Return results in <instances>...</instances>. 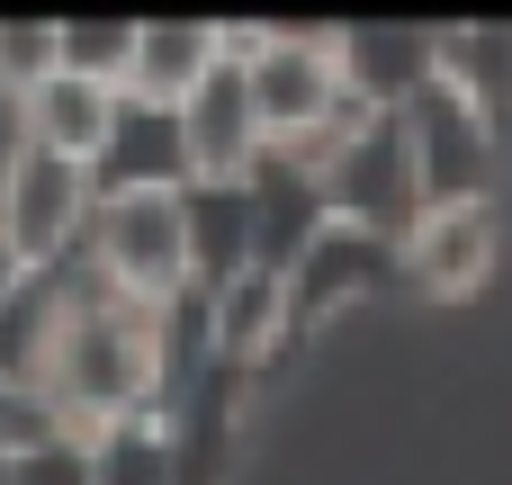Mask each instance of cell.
Masks as SVG:
<instances>
[{"label": "cell", "mask_w": 512, "mask_h": 485, "mask_svg": "<svg viewBox=\"0 0 512 485\" xmlns=\"http://www.w3.org/2000/svg\"><path fill=\"white\" fill-rule=\"evenodd\" d=\"M54 279V333L36 351V378H27V405L54 423V432H117V423H144L162 405V369H171V306H126L108 297L90 270H45Z\"/></svg>", "instance_id": "6da1fadb"}, {"label": "cell", "mask_w": 512, "mask_h": 485, "mask_svg": "<svg viewBox=\"0 0 512 485\" xmlns=\"http://www.w3.org/2000/svg\"><path fill=\"white\" fill-rule=\"evenodd\" d=\"M90 243L81 270L126 297V306H180L189 297V207L180 189H90V216H81Z\"/></svg>", "instance_id": "7a4b0ae2"}, {"label": "cell", "mask_w": 512, "mask_h": 485, "mask_svg": "<svg viewBox=\"0 0 512 485\" xmlns=\"http://www.w3.org/2000/svg\"><path fill=\"white\" fill-rule=\"evenodd\" d=\"M225 63L243 72V99H252V126H261V153L297 144L324 126V108L342 99V45L315 36V27H225Z\"/></svg>", "instance_id": "3957f363"}, {"label": "cell", "mask_w": 512, "mask_h": 485, "mask_svg": "<svg viewBox=\"0 0 512 485\" xmlns=\"http://www.w3.org/2000/svg\"><path fill=\"white\" fill-rule=\"evenodd\" d=\"M405 153H414V198L423 207H450V198H486L495 180V117L477 99H459L450 81H423L405 108Z\"/></svg>", "instance_id": "277c9868"}, {"label": "cell", "mask_w": 512, "mask_h": 485, "mask_svg": "<svg viewBox=\"0 0 512 485\" xmlns=\"http://www.w3.org/2000/svg\"><path fill=\"white\" fill-rule=\"evenodd\" d=\"M81 216H90V171L45 162V153H9V180H0V243H9L18 270L72 261Z\"/></svg>", "instance_id": "5b68a950"}, {"label": "cell", "mask_w": 512, "mask_h": 485, "mask_svg": "<svg viewBox=\"0 0 512 485\" xmlns=\"http://www.w3.org/2000/svg\"><path fill=\"white\" fill-rule=\"evenodd\" d=\"M171 135H180V189H243L261 171V126H252V99H243L234 63H216L171 108Z\"/></svg>", "instance_id": "8992f818"}, {"label": "cell", "mask_w": 512, "mask_h": 485, "mask_svg": "<svg viewBox=\"0 0 512 485\" xmlns=\"http://www.w3.org/2000/svg\"><path fill=\"white\" fill-rule=\"evenodd\" d=\"M315 207L333 216V225H360V234H378V243H396L405 234V216L423 207L414 198V153H405V126H396V108L315 180Z\"/></svg>", "instance_id": "52a82bcc"}, {"label": "cell", "mask_w": 512, "mask_h": 485, "mask_svg": "<svg viewBox=\"0 0 512 485\" xmlns=\"http://www.w3.org/2000/svg\"><path fill=\"white\" fill-rule=\"evenodd\" d=\"M396 270L423 288V297H468L486 288L495 270V207L486 198H450V207H414L405 234H396Z\"/></svg>", "instance_id": "ba28073f"}, {"label": "cell", "mask_w": 512, "mask_h": 485, "mask_svg": "<svg viewBox=\"0 0 512 485\" xmlns=\"http://www.w3.org/2000/svg\"><path fill=\"white\" fill-rule=\"evenodd\" d=\"M9 126H18V153H45V162L90 171L99 144H108V126H117V90L72 81V72H45V81H27L9 99Z\"/></svg>", "instance_id": "9c48e42d"}, {"label": "cell", "mask_w": 512, "mask_h": 485, "mask_svg": "<svg viewBox=\"0 0 512 485\" xmlns=\"http://www.w3.org/2000/svg\"><path fill=\"white\" fill-rule=\"evenodd\" d=\"M387 261H396V243H378V234H360V225H315L297 252H288V270H279V288H288V315H342V306H360L378 279H387Z\"/></svg>", "instance_id": "30bf717a"}, {"label": "cell", "mask_w": 512, "mask_h": 485, "mask_svg": "<svg viewBox=\"0 0 512 485\" xmlns=\"http://www.w3.org/2000/svg\"><path fill=\"white\" fill-rule=\"evenodd\" d=\"M216 63H225V27H216V18H135V54H126L117 99H135V108H180Z\"/></svg>", "instance_id": "8fae6325"}, {"label": "cell", "mask_w": 512, "mask_h": 485, "mask_svg": "<svg viewBox=\"0 0 512 485\" xmlns=\"http://www.w3.org/2000/svg\"><path fill=\"white\" fill-rule=\"evenodd\" d=\"M207 342L225 351V360H261L279 333H288V288H279V270L270 261H243L234 279H216L207 288Z\"/></svg>", "instance_id": "7c38bea8"}, {"label": "cell", "mask_w": 512, "mask_h": 485, "mask_svg": "<svg viewBox=\"0 0 512 485\" xmlns=\"http://www.w3.org/2000/svg\"><path fill=\"white\" fill-rule=\"evenodd\" d=\"M99 171H108V189H180V135H171V108H135V99H117V126H108V144H99ZM99 171H90V189H99Z\"/></svg>", "instance_id": "4fadbf2b"}, {"label": "cell", "mask_w": 512, "mask_h": 485, "mask_svg": "<svg viewBox=\"0 0 512 485\" xmlns=\"http://www.w3.org/2000/svg\"><path fill=\"white\" fill-rule=\"evenodd\" d=\"M54 279L45 270H27L9 297H0V387H27L36 378V351H45V333H54Z\"/></svg>", "instance_id": "5bb4252c"}, {"label": "cell", "mask_w": 512, "mask_h": 485, "mask_svg": "<svg viewBox=\"0 0 512 485\" xmlns=\"http://www.w3.org/2000/svg\"><path fill=\"white\" fill-rule=\"evenodd\" d=\"M126 54H135V18H54V72L117 90Z\"/></svg>", "instance_id": "9a60e30c"}, {"label": "cell", "mask_w": 512, "mask_h": 485, "mask_svg": "<svg viewBox=\"0 0 512 485\" xmlns=\"http://www.w3.org/2000/svg\"><path fill=\"white\" fill-rule=\"evenodd\" d=\"M90 485H171V432L144 414V423H117L90 441Z\"/></svg>", "instance_id": "2e32d148"}, {"label": "cell", "mask_w": 512, "mask_h": 485, "mask_svg": "<svg viewBox=\"0 0 512 485\" xmlns=\"http://www.w3.org/2000/svg\"><path fill=\"white\" fill-rule=\"evenodd\" d=\"M9 485H90V441L45 423L36 441H18V450H9Z\"/></svg>", "instance_id": "e0dca14e"}, {"label": "cell", "mask_w": 512, "mask_h": 485, "mask_svg": "<svg viewBox=\"0 0 512 485\" xmlns=\"http://www.w3.org/2000/svg\"><path fill=\"white\" fill-rule=\"evenodd\" d=\"M54 72V18H0V99Z\"/></svg>", "instance_id": "ac0fdd59"}, {"label": "cell", "mask_w": 512, "mask_h": 485, "mask_svg": "<svg viewBox=\"0 0 512 485\" xmlns=\"http://www.w3.org/2000/svg\"><path fill=\"white\" fill-rule=\"evenodd\" d=\"M36 432H45V414L27 405V387H0V459H9L18 441H36Z\"/></svg>", "instance_id": "d6986e66"}, {"label": "cell", "mask_w": 512, "mask_h": 485, "mask_svg": "<svg viewBox=\"0 0 512 485\" xmlns=\"http://www.w3.org/2000/svg\"><path fill=\"white\" fill-rule=\"evenodd\" d=\"M18 279H27V270H18V261H9V243H0V297H9Z\"/></svg>", "instance_id": "ffe728a7"}, {"label": "cell", "mask_w": 512, "mask_h": 485, "mask_svg": "<svg viewBox=\"0 0 512 485\" xmlns=\"http://www.w3.org/2000/svg\"><path fill=\"white\" fill-rule=\"evenodd\" d=\"M0 180H9V153H0Z\"/></svg>", "instance_id": "44dd1931"}]
</instances>
